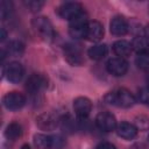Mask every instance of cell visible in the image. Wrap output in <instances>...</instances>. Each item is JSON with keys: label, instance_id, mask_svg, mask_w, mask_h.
<instances>
[{"label": "cell", "instance_id": "obj_16", "mask_svg": "<svg viewBox=\"0 0 149 149\" xmlns=\"http://www.w3.org/2000/svg\"><path fill=\"white\" fill-rule=\"evenodd\" d=\"M112 48H113V52L120 58L128 57L132 54V50H133L132 44L128 41H125V40H119V41L114 42Z\"/></svg>", "mask_w": 149, "mask_h": 149}, {"label": "cell", "instance_id": "obj_27", "mask_svg": "<svg viewBox=\"0 0 149 149\" xmlns=\"http://www.w3.org/2000/svg\"><path fill=\"white\" fill-rule=\"evenodd\" d=\"M51 141H52V149H62L65 146V140L62 135H52L51 136Z\"/></svg>", "mask_w": 149, "mask_h": 149}, {"label": "cell", "instance_id": "obj_6", "mask_svg": "<svg viewBox=\"0 0 149 149\" xmlns=\"http://www.w3.org/2000/svg\"><path fill=\"white\" fill-rule=\"evenodd\" d=\"M48 85V79L42 73H33L26 81V88L31 94H37Z\"/></svg>", "mask_w": 149, "mask_h": 149}, {"label": "cell", "instance_id": "obj_8", "mask_svg": "<svg viewBox=\"0 0 149 149\" xmlns=\"http://www.w3.org/2000/svg\"><path fill=\"white\" fill-rule=\"evenodd\" d=\"M2 72L6 76L8 81H10V83H19L22 79L23 74H24V69H23L21 63L14 61V62L8 63L3 68Z\"/></svg>", "mask_w": 149, "mask_h": 149}, {"label": "cell", "instance_id": "obj_1", "mask_svg": "<svg viewBox=\"0 0 149 149\" xmlns=\"http://www.w3.org/2000/svg\"><path fill=\"white\" fill-rule=\"evenodd\" d=\"M104 100L109 105L122 107V108H129L134 106V104L136 102L135 97L127 88H118V90L111 91L105 94Z\"/></svg>", "mask_w": 149, "mask_h": 149}, {"label": "cell", "instance_id": "obj_10", "mask_svg": "<svg viewBox=\"0 0 149 149\" xmlns=\"http://www.w3.org/2000/svg\"><path fill=\"white\" fill-rule=\"evenodd\" d=\"M95 125L102 132H112L116 129V119L109 112H101L95 118Z\"/></svg>", "mask_w": 149, "mask_h": 149}, {"label": "cell", "instance_id": "obj_14", "mask_svg": "<svg viewBox=\"0 0 149 149\" xmlns=\"http://www.w3.org/2000/svg\"><path fill=\"white\" fill-rule=\"evenodd\" d=\"M104 37V26L95 20L88 21L86 28V37L91 42H99Z\"/></svg>", "mask_w": 149, "mask_h": 149}, {"label": "cell", "instance_id": "obj_15", "mask_svg": "<svg viewBox=\"0 0 149 149\" xmlns=\"http://www.w3.org/2000/svg\"><path fill=\"white\" fill-rule=\"evenodd\" d=\"M115 132H116L118 136H120L123 140H133L134 137H136L139 129L136 128L135 125L127 122V121H123L116 126Z\"/></svg>", "mask_w": 149, "mask_h": 149}, {"label": "cell", "instance_id": "obj_24", "mask_svg": "<svg viewBox=\"0 0 149 149\" xmlns=\"http://www.w3.org/2000/svg\"><path fill=\"white\" fill-rule=\"evenodd\" d=\"M137 100L142 102L143 105L149 106V86L142 87L137 92Z\"/></svg>", "mask_w": 149, "mask_h": 149}, {"label": "cell", "instance_id": "obj_33", "mask_svg": "<svg viewBox=\"0 0 149 149\" xmlns=\"http://www.w3.org/2000/svg\"><path fill=\"white\" fill-rule=\"evenodd\" d=\"M147 80H148V86H149V76H148V79Z\"/></svg>", "mask_w": 149, "mask_h": 149}, {"label": "cell", "instance_id": "obj_32", "mask_svg": "<svg viewBox=\"0 0 149 149\" xmlns=\"http://www.w3.org/2000/svg\"><path fill=\"white\" fill-rule=\"evenodd\" d=\"M21 149H30V147H29L28 144H23V146L21 147Z\"/></svg>", "mask_w": 149, "mask_h": 149}, {"label": "cell", "instance_id": "obj_4", "mask_svg": "<svg viewBox=\"0 0 149 149\" xmlns=\"http://www.w3.org/2000/svg\"><path fill=\"white\" fill-rule=\"evenodd\" d=\"M84 13V8L79 2L76 1H69V2H64L62 3L58 8H57V14L64 19V20H69L71 21L72 19L79 16L80 14Z\"/></svg>", "mask_w": 149, "mask_h": 149}, {"label": "cell", "instance_id": "obj_19", "mask_svg": "<svg viewBox=\"0 0 149 149\" xmlns=\"http://www.w3.org/2000/svg\"><path fill=\"white\" fill-rule=\"evenodd\" d=\"M87 55L90 56L91 59L94 61H100L107 55V45L106 44H95L92 45L87 50Z\"/></svg>", "mask_w": 149, "mask_h": 149}, {"label": "cell", "instance_id": "obj_26", "mask_svg": "<svg viewBox=\"0 0 149 149\" xmlns=\"http://www.w3.org/2000/svg\"><path fill=\"white\" fill-rule=\"evenodd\" d=\"M24 5L30 12H38L44 6V2L40 0H28V1H24Z\"/></svg>", "mask_w": 149, "mask_h": 149}, {"label": "cell", "instance_id": "obj_21", "mask_svg": "<svg viewBox=\"0 0 149 149\" xmlns=\"http://www.w3.org/2000/svg\"><path fill=\"white\" fill-rule=\"evenodd\" d=\"M130 44H132V48L137 54L148 51V48H149V42L147 41V38L144 36H135Z\"/></svg>", "mask_w": 149, "mask_h": 149}, {"label": "cell", "instance_id": "obj_17", "mask_svg": "<svg viewBox=\"0 0 149 149\" xmlns=\"http://www.w3.org/2000/svg\"><path fill=\"white\" fill-rule=\"evenodd\" d=\"M3 51L6 52L7 56H13V57H17L21 56L24 51V44L20 41H10L5 48Z\"/></svg>", "mask_w": 149, "mask_h": 149}, {"label": "cell", "instance_id": "obj_25", "mask_svg": "<svg viewBox=\"0 0 149 149\" xmlns=\"http://www.w3.org/2000/svg\"><path fill=\"white\" fill-rule=\"evenodd\" d=\"M135 126L139 130H147L149 128V118L140 115L135 119Z\"/></svg>", "mask_w": 149, "mask_h": 149}, {"label": "cell", "instance_id": "obj_12", "mask_svg": "<svg viewBox=\"0 0 149 149\" xmlns=\"http://www.w3.org/2000/svg\"><path fill=\"white\" fill-rule=\"evenodd\" d=\"M64 57L71 65H81L84 62L81 50L78 45L74 44H66L64 45Z\"/></svg>", "mask_w": 149, "mask_h": 149}, {"label": "cell", "instance_id": "obj_3", "mask_svg": "<svg viewBox=\"0 0 149 149\" xmlns=\"http://www.w3.org/2000/svg\"><path fill=\"white\" fill-rule=\"evenodd\" d=\"M88 20L86 14L83 13L79 16L72 19L69 23V34L74 40H80L86 37V28H87Z\"/></svg>", "mask_w": 149, "mask_h": 149}, {"label": "cell", "instance_id": "obj_9", "mask_svg": "<svg viewBox=\"0 0 149 149\" xmlns=\"http://www.w3.org/2000/svg\"><path fill=\"white\" fill-rule=\"evenodd\" d=\"M73 111L78 119L85 120L91 111H92V102L86 97H78L73 100Z\"/></svg>", "mask_w": 149, "mask_h": 149}, {"label": "cell", "instance_id": "obj_7", "mask_svg": "<svg viewBox=\"0 0 149 149\" xmlns=\"http://www.w3.org/2000/svg\"><path fill=\"white\" fill-rule=\"evenodd\" d=\"M59 121L61 119L58 115L51 112L42 113L36 118V125L42 130H54L58 126Z\"/></svg>", "mask_w": 149, "mask_h": 149}, {"label": "cell", "instance_id": "obj_13", "mask_svg": "<svg viewBox=\"0 0 149 149\" xmlns=\"http://www.w3.org/2000/svg\"><path fill=\"white\" fill-rule=\"evenodd\" d=\"M109 30L114 36H123L129 31V22L121 15H116L109 23Z\"/></svg>", "mask_w": 149, "mask_h": 149}, {"label": "cell", "instance_id": "obj_23", "mask_svg": "<svg viewBox=\"0 0 149 149\" xmlns=\"http://www.w3.org/2000/svg\"><path fill=\"white\" fill-rule=\"evenodd\" d=\"M12 12H13L12 2L10 1H6V0L1 1V3H0V15H1V19L2 20L8 19L10 16Z\"/></svg>", "mask_w": 149, "mask_h": 149}, {"label": "cell", "instance_id": "obj_31", "mask_svg": "<svg viewBox=\"0 0 149 149\" xmlns=\"http://www.w3.org/2000/svg\"><path fill=\"white\" fill-rule=\"evenodd\" d=\"M143 36L147 38V41L149 42V24L146 26V28L143 29Z\"/></svg>", "mask_w": 149, "mask_h": 149}, {"label": "cell", "instance_id": "obj_30", "mask_svg": "<svg viewBox=\"0 0 149 149\" xmlns=\"http://www.w3.org/2000/svg\"><path fill=\"white\" fill-rule=\"evenodd\" d=\"M0 31H1V35H0V41L2 42V41H5V40H6V37H7V31H6V29H5L3 27L0 29Z\"/></svg>", "mask_w": 149, "mask_h": 149}, {"label": "cell", "instance_id": "obj_35", "mask_svg": "<svg viewBox=\"0 0 149 149\" xmlns=\"http://www.w3.org/2000/svg\"><path fill=\"white\" fill-rule=\"evenodd\" d=\"M148 140H149V135H148Z\"/></svg>", "mask_w": 149, "mask_h": 149}, {"label": "cell", "instance_id": "obj_20", "mask_svg": "<svg viewBox=\"0 0 149 149\" xmlns=\"http://www.w3.org/2000/svg\"><path fill=\"white\" fill-rule=\"evenodd\" d=\"M21 135H22V127H21L20 123H17V122H12V123H9V125L6 127L5 136H6L7 140L15 141V140H17Z\"/></svg>", "mask_w": 149, "mask_h": 149}, {"label": "cell", "instance_id": "obj_18", "mask_svg": "<svg viewBox=\"0 0 149 149\" xmlns=\"http://www.w3.org/2000/svg\"><path fill=\"white\" fill-rule=\"evenodd\" d=\"M33 141L36 149H52V141L50 135L35 134Z\"/></svg>", "mask_w": 149, "mask_h": 149}, {"label": "cell", "instance_id": "obj_2", "mask_svg": "<svg viewBox=\"0 0 149 149\" xmlns=\"http://www.w3.org/2000/svg\"><path fill=\"white\" fill-rule=\"evenodd\" d=\"M31 27L35 30V33L44 41H52L55 37L54 27L50 22V20L45 16H35L31 20Z\"/></svg>", "mask_w": 149, "mask_h": 149}, {"label": "cell", "instance_id": "obj_34", "mask_svg": "<svg viewBox=\"0 0 149 149\" xmlns=\"http://www.w3.org/2000/svg\"><path fill=\"white\" fill-rule=\"evenodd\" d=\"M148 52H149V48H148Z\"/></svg>", "mask_w": 149, "mask_h": 149}, {"label": "cell", "instance_id": "obj_28", "mask_svg": "<svg viewBox=\"0 0 149 149\" xmlns=\"http://www.w3.org/2000/svg\"><path fill=\"white\" fill-rule=\"evenodd\" d=\"M95 149H116L114 144H112L111 142H101L97 146Z\"/></svg>", "mask_w": 149, "mask_h": 149}, {"label": "cell", "instance_id": "obj_22", "mask_svg": "<svg viewBox=\"0 0 149 149\" xmlns=\"http://www.w3.org/2000/svg\"><path fill=\"white\" fill-rule=\"evenodd\" d=\"M135 64L141 70H149V52H139L135 58Z\"/></svg>", "mask_w": 149, "mask_h": 149}, {"label": "cell", "instance_id": "obj_29", "mask_svg": "<svg viewBox=\"0 0 149 149\" xmlns=\"http://www.w3.org/2000/svg\"><path fill=\"white\" fill-rule=\"evenodd\" d=\"M130 149H149V147L143 142H137V143H134L130 147Z\"/></svg>", "mask_w": 149, "mask_h": 149}, {"label": "cell", "instance_id": "obj_5", "mask_svg": "<svg viewBox=\"0 0 149 149\" xmlns=\"http://www.w3.org/2000/svg\"><path fill=\"white\" fill-rule=\"evenodd\" d=\"M2 105L9 111H19L26 105V97L17 91L8 92L2 98Z\"/></svg>", "mask_w": 149, "mask_h": 149}, {"label": "cell", "instance_id": "obj_11", "mask_svg": "<svg viewBox=\"0 0 149 149\" xmlns=\"http://www.w3.org/2000/svg\"><path fill=\"white\" fill-rule=\"evenodd\" d=\"M106 69L111 74H113L115 77H121V76L126 74V72L128 71V63L125 58L113 57V58L108 59V62L106 64Z\"/></svg>", "mask_w": 149, "mask_h": 149}]
</instances>
